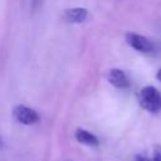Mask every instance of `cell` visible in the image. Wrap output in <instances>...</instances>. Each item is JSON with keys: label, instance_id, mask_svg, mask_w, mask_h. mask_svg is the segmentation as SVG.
<instances>
[{"label": "cell", "instance_id": "6da1fadb", "mask_svg": "<svg viewBox=\"0 0 161 161\" xmlns=\"http://www.w3.org/2000/svg\"><path fill=\"white\" fill-rule=\"evenodd\" d=\"M138 103L141 108L150 113H157L161 111V93L153 86H146L140 89L138 94Z\"/></svg>", "mask_w": 161, "mask_h": 161}, {"label": "cell", "instance_id": "7a4b0ae2", "mask_svg": "<svg viewBox=\"0 0 161 161\" xmlns=\"http://www.w3.org/2000/svg\"><path fill=\"white\" fill-rule=\"evenodd\" d=\"M125 38H126V43L138 53L151 54V53L155 52V44L148 38H146L141 34L128 31V33H126Z\"/></svg>", "mask_w": 161, "mask_h": 161}, {"label": "cell", "instance_id": "3957f363", "mask_svg": "<svg viewBox=\"0 0 161 161\" xmlns=\"http://www.w3.org/2000/svg\"><path fill=\"white\" fill-rule=\"evenodd\" d=\"M13 116L14 118L25 126H30V125H35L39 122V114L35 109L24 106V104H18L13 108Z\"/></svg>", "mask_w": 161, "mask_h": 161}, {"label": "cell", "instance_id": "277c9868", "mask_svg": "<svg viewBox=\"0 0 161 161\" xmlns=\"http://www.w3.org/2000/svg\"><path fill=\"white\" fill-rule=\"evenodd\" d=\"M107 80L109 84H112L113 87H116L118 89H126L130 87L128 77L126 75V73L122 69H118V68L109 69V72L107 74Z\"/></svg>", "mask_w": 161, "mask_h": 161}, {"label": "cell", "instance_id": "5b68a950", "mask_svg": "<svg viewBox=\"0 0 161 161\" xmlns=\"http://www.w3.org/2000/svg\"><path fill=\"white\" fill-rule=\"evenodd\" d=\"M88 18V10L86 8H70V9H65L63 13V19L67 23L70 24H80L83 21H86V19Z\"/></svg>", "mask_w": 161, "mask_h": 161}, {"label": "cell", "instance_id": "8992f818", "mask_svg": "<svg viewBox=\"0 0 161 161\" xmlns=\"http://www.w3.org/2000/svg\"><path fill=\"white\" fill-rule=\"evenodd\" d=\"M75 140L82 143V145H87V146H97L99 143V140L97 138L96 135H93L92 132L83 130V128H77L75 130Z\"/></svg>", "mask_w": 161, "mask_h": 161}, {"label": "cell", "instance_id": "52a82bcc", "mask_svg": "<svg viewBox=\"0 0 161 161\" xmlns=\"http://www.w3.org/2000/svg\"><path fill=\"white\" fill-rule=\"evenodd\" d=\"M151 161H161V145H156L153 147Z\"/></svg>", "mask_w": 161, "mask_h": 161}, {"label": "cell", "instance_id": "ba28073f", "mask_svg": "<svg viewBox=\"0 0 161 161\" xmlns=\"http://www.w3.org/2000/svg\"><path fill=\"white\" fill-rule=\"evenodd\" d=\"M135 161H151V160H150V158H147L146 156L137 155V156H136V158H135Z\"/></svg>", "mask_w": 161, "mask_h": 161}, {"label": "cell", "instance_id": "9c48e42d", "mask_svg": "<svg viewBox=\"0 0 161 161\" xmlns=\"http://www.w3.org/2000/svg\"><path fill=\"white\" fill-rule=\"evenodd\" d=\"M39 3H40V0H31V8H33V10H35L38 8Z\"/></svg>", "mask_w": 161, "mask_h": 161}, {"label": "cell", "instance_id": "30bf717a", "mask_svg": "<svg viewBox=\"0 0 161 161\" xmlns=\"http://www.w3.org/2000/svg\"><path fill=\"white\" fill-rule=\"evenodd\" d=\"M156 78H157V80L161 82V68L157 70V73H156Z\"/></svg>", "mask_w": 161, "mask_h": 161}]
</instances>
